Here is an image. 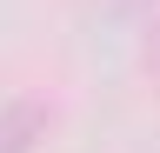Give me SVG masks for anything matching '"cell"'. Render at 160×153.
Listing matches in <instances>:
<instances>
[{
	"instance_id": "6da1fadb",
	"label": "cell",
	"mask_w": 160,
	"mask_h": 153,
	"mask_svg": "<svg viewBox=\"0 0 160 153\" xmlns=\"http://www.w3.org/2000/svg\"><path fill=\"white\" fill-rule=\"evenodd\" d=\"M47 133V107L40 100H7L0 107V153H33Z\"/></svg>"
},
{
	"instance_id": "7a4b0ae2",
	"label": "cell",
	"mask_w": 160,
	"mask_h": 153,
	"mask_svg": "<svg viewBox=\"0 0 160 153\" xmlns=\"http://www.w3.org/2000/svg\"><path fill=\"white\" fill-rule=\"evenodd\" d=\"M147 60H160V13H153V47H147Z\"/></svg>"
}]
</instances>
